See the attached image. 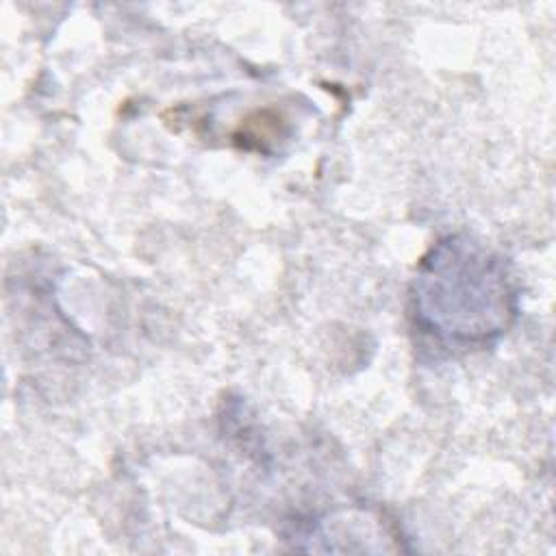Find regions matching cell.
<instances>
[{
	"label": "cell",
	"mask_w": 556,
	"mask_h": 556,
	"mask_svg": "<svg viewBox=\"0 0 556 556\" xmlns=\"http://www.w3.org/2000/svg\"><path fill=\"white\" fill-rule=\"evenodd\" d=\"M415 328L450 350L482 348L517 317V289L508 263L467 235L437 241L410 282Z\"/></svg>",
	"instance_id": "1"
}]
</instances>
